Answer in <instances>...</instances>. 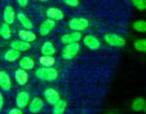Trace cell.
Instances as JSON below:
<instances>
[{
    "mask_svg": "<svg viewBox=\"0 0 146 114\" xmlns=\"http://www.w3.org/2000/svg\"><path fill=\"white\" fill-rule=\"evenodd\" d=\"M0 35L4 39H9V38H11V31L9 24H7V23H4L1 25V27H0Z\"/></svg>",
    "mask_w": 146,
    "mask_h": 114,
    "instance_id": "obj_24",
    "label": "cell"
},
{
    "mask_svg": "<svg viewBox=\"0 0 146 114\" xmlns=\"http://www.w3.org/2000/svg\"><path fill=\"white\" fill-rule=\"evenodd\" d=\"M34 66H35V61L31 57L24 56L19 61V66L21 67V69L31 70L34 68Z\"/></svg>",
    "mask_w": 146,
    "mask_h": 114,
    "instance_id": "obj_18",
    "label": "cell"
},
{
    "mask_svg": "<svg viewBox=\"0 0 146 114\" xmlns=\"http://www.w3.org/2000/svg\"><path fill=\"white\" fill-rule=\"evenodd\" d=\"M14 78H15L16 81L19 85H24L27 84L29 80L28 73L26 70L17 69L14 73Z\"/></svg>",
    "mask_w": 146,
    "mask_h": 114,
    "instance_id": "obj_13",
    "label": "cell"
},
{
    "mask_svg": "<svg viewBox=\"0 0 146 114\" xmlns=\"http://www.w3.org/2000/svg\"><path fill=\"white\" fill-rule=\"evenodd\" d=\"M20 55H21L20 51L11 48V49L8 50L5 53L4 57L6 61H9V62H14L19 58Z\"/></svg>",
    "mask_w": 146,
    "mask_h": 114,
    "instance_id": "obj_22",
    "label": "cell"
},
{
    "mask_svg": "<svg viewBox=\"0 0 146 114\" xmlns=\"http://www.w3.org/2000/svg\"><path fill=\"white\" fill-rule=\"evenodd\" d=\"M3 17L5 23L8 24H11L15 20V11L14 8L11 6H7L5 7L3 13Z\"/></svg>",
    "mask_w": 146,
    "mask_h": 114,
    "instance_id": "obj_15",
    "label": "cell"
},
{
    "mask_svg": "<svg viewBox=\"0 0 146 114\" xmlns=\"http://www.w3.org/2000/svg\"><path fill=\"white\" fill-rule=\"evenodd\" d=\"M44 97L45 101L51 105H54L61 99L58 91L53 88H48L44 90Z\"/></svg>",
    "mask_w": 146,
    "mask_h": 114,
    "instance_id": "obj_5",
    "label": "cell"
},
{
    "mask_svg": "<svg viewBox=\"0 0 146 114\" xmlns=\"http://www.w3.org/2000/svg\"><path fill=\"white\" fill-rule=\"evenodd\" d=\"M17 2L21 7H25L28 4L29 0H17Z\"/></svg>",
    "mask_w": 146,
    "mask_h": 114,
    "instance_id": "obj_30",
    "label": "cell"
},
{
    "mask_svg": "<svg viewBox=\"0 0 146 114\" xmlns=\"http://www.w3.org/2000/svg\"><path fill=\"white\" fill-rule=\"evenodd\" d=\"M11 48L15 49L19 51H27L31 48V44L27 41H22V40H16V41H11L10 44Z\"/></svg>",
    "mask_w": 146,
    "mask_h": 114,
    "instance_id": "obj_16",
    "label": "cell"
},
{
    "mask_svg": "<svg viewBox=\"0 0 146 114\" xmlns=\"http://www.w3.org/2000/svg\"><path fill=\"white\" fill-rule=\"evenodd\" d=\"M40 1H48V0H40Z\"/></svg>",
    "mask_w": 146,
    "mask_h": 114,
    "instance_id": "obj_32",
    "label": "cell"
},
{
    "mask_svg": "<svg viewBox=\"0 0 146 114\" xmlns=\"http://www.w3.org/2000/svg\"><path fill=\"white\" fill-rule=\"evenodd\" d=\"M133 28L138 32L144 33L146 31V22L143 20H138L133 24Z\"/></svg>",
    "mask_w": 146,
    "mask_h": 114,
    "instance_id": "obj_25",
    "label": "cell"
},
{
    "mask_svg": "<svg viewBox=\"0 0 146 114\" xmlns=\"http://www.w3.org/2000/svg\"><path fill=\"white\" fill-rule=\"evenodd\" d=\"M82 35L79 31H74V32L68 33L64 34L61 38V41L63 44H68L73 43H78L81 40Z\"/></svg>",
    "mask_w": 146,
    "mask_h": 114,
    "instance_id": "obj_8",
    "label": "cell"
},
{
    "mask_svg": "<svg viewBox=\"0 0 146 114\" xmlns=\"http://www.w3.org/2000/svg\"><path fill=\"white\" fill-rule=\"evenodd\" d=\"M131 108L135 112L145 111L146 103L145 98L143 97H137L136 98H135L131 103Z\"/></svg>",
    "mask_w": 146,
    "mask_h": 114,
    "instance_id": "obj_14",
    "label": "cell"
},
{
    "mask_svg": "<svg viewBox=\"0 0 146 114\" xmlns=\"http://www.w3.org/2000/svg\"><path fill=\"white\" fill-rule=\"evenodd\" d=\"M134 47L137 51L145 53L146 51V40L145 38L137 40L134 43Z\"/></svg>",
    "mask_w": 146,
    "mask_h": 114,
    "instance_id": "obj_26",
    "label": "cell"
},
{
    "mask_svg": "<svg viewBox=\"0 0 146 114\" xmlns=\"http://www.w3.org/2000/svg\"><path fill=\"white\" fill-rule=\"evenodd\" d=\"M0 88L4 91H9L11 88V78L4 71H0Z\"/></svg>",
    "mask_w": 146,
    "mask_h": 114,
    "instance_id": "obj_10",
    "label": "cell"
},
{
    "mask_svg": "<svg viewBox=\"0 0 146 114\" xmlns=\"http://www.w3.org/2000/svg\"><path fill=\"white\" fill-rule=\"evenodd\" d=\"M17 19H18L19 21L20 24L26 28V29H31L33 28V24L31 22V20L22 12H19L17 15Z\"/></svg>",
    "mask_w": 146,
    "mask_h": 114,
    "instance_id": "obj_21",
    "label": "cell"
},
{
    "mask_svg": "<svg viewBox=\"0 0 146 114\" xmlns=\"http://www.w3.org/2000/svg\"><path fill=\"white\" fill-rule=\"evenodd\" d=\"M35 76L38 79L44 81L52 82L58 77V72L53 67H41L36 70Z\"/></svg>",
    "mask_w": 146,
    "mask_h": 114,
    "instance_id": "obj_1",
    "label": "cell"
},
{
    "mask_svg": "<svg viewBox=\"0 0 146 114\" xmlns=\"http://www.w3.org/2000/svg\"><path fill=\"white\" fill-rule=\"evenodd\" d=\"M55 21L53 20L48 19L45 20L41 23L39 27V34H41L42 36H45L48 35L55 27Z\"/></svg>",
    "mask_w": 146,
    "mask_h": 114,
    "instance_id": "obj_9",
    "label": "cell"
},
{
    "mask_svg": "<svg viewBox=\"0 0 146 114\" xmlns=\"http://www.w3.org/2000/svg\"><path fill=\"white\" fill-rule=\"evenodd\" d=\"M41 52L44 56H52L56 53L55 47L51 41H46L41 46Z\"/></svg>",
    "mask_w": 146,
    "mask_h": 114,
    "instance_id": "obj_20",
    "label": "cell"
},
{
    "mask_svg": "<svg viewBox=\"0 0 146 114\" xmlns=\"http://www.w3.org/2000/svg\"><path fill=\"white\" fill-rule=\"evenodd\" d=\"M89 26V22L85 18L76 17L71 19L68 22V27L74 31H81L86 29Z\"/></svg>",
    "mask_w": 146,
    "mask_h": 114,
    "instance_id": "obj_3",
    "label": "cell"
},
{
    "mask_svg": "<svg viewBox=\"0 0 146 114\" xmlns=\"http://www.w3.org/2000/svg\"><path fill=\"white\" fill-rule=\"evenodd\" d=\"M30 102V95L26 91H21L17 93L16 97V104L19 108H26Z\"/></svg>",
    "mask_w": 146,
    "mask_h": 114,
    "instance_id": "obj_7",
    "label": "cell"
},
{
    "mask_svg": "<svg viewBox=\"0 0 146 114\" xmlns=\"http://www.w3.org/2000/svg\"><path fill=\"white\" fill-rule=\"evenodd\" d=\"M84 43L86 46L91 50H97L100 48V41L93 35H86L84 38Z\"/></svg>",
    "mask_w": 146,
    "mask_h": 114,
    "instance_id": "obj_11",
    "label": "cell"
},
{
    "mask_svg": "<svg viewBox=\"0 0 146 114\" xmlns=\"http://www.w3.org/2000/svg\"><path fill=\"white\" fill-rule=\"evenodd\" d=\"M104 40L108 45L115 47L124 46L126 41L121 36L115 34H107L104 36Z\"/></svg>",
    "mask_w": 146,
    "mask_h": 114,
    "instance_id": "obj_4",
    "label": "cell"
},
{
    "mask_svg": "<svg viewBox=\"0 0 146 114\" xmlns=\"http://www.w3.org/2000/svg\"><path fill=\"white\" fill-rule=\"evenodd\" d=\"M133 4L140 11H144L146 9V0H131Z\"/></svg>",
    "mask_w": 146,
    "mask_h": 114,
    "instance_id": "obj_27",
    "label": "cell"
},
{
    "mask_svg": "<svg viewBox=\"0 0 146 114\" xmlns=\"http://www.w3.org/2000/svg\"><path fill=\"white\" fill-rule=\"evenodd\" d=\"M67 108V102L64 99H60L53 105L52 114H64Z\"/></svg>",
    "mask_w": 146,
    "mask_h": 114,
    "instance_id": "obj_17",
    "label": "cell"
},
{
    "mask_svg": "<svg viewBox=\"0 0 146 114\" xmlns=\"http://www.w3.org/2000/svg\"><path fill=\"white\" fill-rule=\"evenodd\" d=\"M7 114H24V113H23L22 110H21V108H11Z\"/></svg>",
    "mask_w": 146,
    "mask_h": 114,
    "instance_id": "obj_29",
    "label": "cell"
},
{
    "mask_svg": "<svg viewBox=\"0 0 146 114\" xmlns=\"http://www.w3.org/2000/svg\"><path fill=\"white\" fill-rule=\"evenodd\" d=\"M19 36L22 41L30 43L36 38V36L34 32L28 30H21L19 31Z\"/></svg>",
    "mask_w": 146,
    "mask_h": 114,
    "instance_id": "obj_19",
    "label": "cell"
},
{
    "mask_svg": "<svg viewBox=\"0 0 146 114\" xmlns=\"http://www.w3.org/2000/svg\"><path fill=\"white\" fill-rule=\"evenodd\" d=\"M4 96H3L2 93L0 92V111H1V110L2 109L3 106H4Z\"/></svg>",
    "mask_w": 146,
    "mask_h": 114,
    "instance_id": "obj_31",
    "label": "cell"
},
{
    "mask_svg": "<svg viewBox=\"0 0 146 114\" xmlns=\"http://www.w3.org/2000/svg\"><path fill=\"white\" fill-rule=\"evenodd\" d=\"M56 60L52 56H44L40 57L39 63L44 67H52L55 64Z\"/></svg>",
    "mask_w": 146,
    "mask_h": 114,
    "instance_id": "obj_23",
    "label": "cell"
},
{
    "mask_svg": "<svg viewBox=\"0 0 146 114\" xmlns=\"http://www.w3.org/2000/svg\"><path fill=\"white\" fill-rule=\"evenodd\" d=\"M46 16L48 19L53 21H59L64 19V14L63 11L58 8L51 7L46 11Z\"/></svg>",
    "mask_w": 146,
    "mask_h": 114,
    "instance_id": "obj_12",
    "label": "cell"
},
{
    "mask_svg": "<svg viewBox=\"0 0 146 114\" xmlns=\"http://www.w3.org/2000/svg\"><path fill=\"white\" fill-rule=\"evenodd\" d=\"M80 50V45L78 43H73V44H66L65 47L63 48L61 55L64 59L71 60L74 58L78 54Z\"/></svg>",
    "mask_w": 146,
    "mask_h": 114,
    "instance_id": "obj_2",
    "label": "cell"
},
{
    "mask_svg": "<svg viewBox=\"0 0 146 114\" xmlns=\"http://www.w3.org/2000/svg\"><path fill=\"white\" fill-rule=\"evenodd\" d=\"M105 114H115V113H105Z\"/></svg>",
    "mask_w": 146,
    "mask_h": 114,
    "instance_id": "obj_33",
    "label": "cell"
},
{
    "mask_svg": "<svg viewBox=\"0 0 146 114\" xmlns=\"http://www.w3.org/2000/svg\"><path fill=\"white\" fill-rule=\"evenodd\" d=\"M44 107V102L42 98L39 97H35L29 102L28 105L29 111L31 113H38L42 111Z\"/></svg>",
    "mask_w": 146,
    "mask_h": 114,
    "instance_id": "obj_6",
    "label": "cell"
},
{
    "mask_svg": "<svg viewBox=\"0 0 146 114\" xmlns=\"http://www.w3.org/2000/svg\"><path fill=\"white\" fill-rule=\"evenodd\" d=\"M66 5L71 7H76L79 4V0H63Z\"/></svg>",
    "mask_w": 146,
    "mask_h": 114,
    "instance_id": "obj_28",
    "label": "cell"
}]
</instances>
